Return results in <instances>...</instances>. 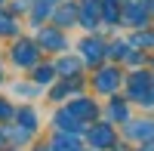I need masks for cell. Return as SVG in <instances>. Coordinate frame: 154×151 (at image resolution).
<instances>
[{
    "label": "cell",
    "instance_id": "obj_1",
    "mask_svg": "<svg viewBox=\"0 0 154 151\" xmlns=\"http://www.w3.org/2000/svg\"><path fill=\"white\" fill-rule=\"evenodd\" d=\"M16 62H19V65H31V62H34V46L31 43H19L16 46Z\"/></svg>",
    "mask_w": 154,
    "mask_h": 151
},
{
    "label": "cell",
    "instance_id": "obj_2",
    "mask_svg": "<svg viewBox=\"0 0 154 151\" xmlns=\"http://www.w3.org/2000/svg\"><path fill=\"white\" fill-rule=\"evenodd\" d=\"M93 142H96V145H105V148H108V145L114 142V136H111V130H108V127H102V130H93Z\"/></svg>",
    "mask_w": 154,
    "mask_h": 151
},
{
    "label": "cell",
    "instance_id": "obj_3",
    "mask_svg": "<svg viewBox=\"0 0 154 151\" xmlns=\"http://www.w3.org/2000/svg\"><path fill=\"white\" fill-rule=\"evenodd\" d=\"M96 16H99V6H96V3H86V6H83V28H93Z\"/></svg>",
    "mask_w": 154,
    "mask_h": 151
},
{
    "label": "cell",
    "instance_id": "obj_4",
    "mask_svg": "<svg viewBox=\"0 0 154 151\" xmlns=\"http://www.w3.org/2000/svg\"><path fill=\"white\" fill-rule=\"evenodd\" d=\"M99 49H105L99 40H86V43H83V53H86V59H99V56H102Z\"/></svg>",
    "mask_w": 154,
    "mask_h": 151
},
{
    "label": "cell",
    "instance_id": "obj_5",
    "mask_svg": "<svg viewBox=\"0 0 154 151\" xmlns=\"http://www.w3.org/2000/svg\"><path fill=\"white\" fill-rule=\"evenodd\" d=\"M74 148H77V145H74V139H65V136L56 142V151H74Z\"/></svg>",
    "mask_w": 154,
    "mask_h": 151
},
{
    "label": "cell",
    "instance_id": "obj_6",
    "mask_svg": "<svg viewBox=\"0 0 154 151\" xmlns=\"http://www.w3.org/2000/svg\"><path fill=\"white\" fill-rule=\"evenodd\" d=\"M43 43H49V46H62L65 40H62L59 34H53V31H46V34H43Z\"/></svg>",
    "mask_w": 154,
    "mask_h": 151
},
{
    "label": "cell",
    "instance_id": "obj_7",
    "mask_svg": "<svg viewBox=\"0 0 154 151\" xmlns=\"http://www.w3.org/2000/svg\"><path fill=\"white\" fill-rule=\"evenodd\" d=\"M130 133L133 136H154V123H151V127H133Z\"/></svg>",
    "mask_w": 154,
    "mask_h": 151
},
{
    "label": "cell",
    "instance_id": "obj_8",
    "mask_svg": "<svg viewBox=\"0 0 154 151\" xmlns=\"http://www.w3.org/2000/svg\"><path fill=\"white\" fill-rule=\"evenodd\" d=\"M77 68H80V62H74V59H65L59 65V71H77Z\"/></svg>",
    "mask_w": 154,
    "mask_h": 151
},
{
    "label": "cell",
    "instance_id": "obj_9",
    "mask_svg": "<svg viewBox=\"0 0 154 151\" xmlns=\"http://www.w3.org/2000/svg\"><path fill=\"white\" fill-rule=\"evenodd\" d=\"M96 83H99V90H111V86L117 83V77H99Z\"/></svg>",
    "mask_w": 154,
    "mask_h": 151
},
{
    "label": "cell",
    "instance_id": "obj_10",
    "mask_svg": "<svg viewBox=\"0 0 154 151\" xmlns=\"http://www.w3.org/2000/svg\"><path fill=\"white\" fill-rule=\"evenodd\" d=\"M74 12H77L74 6H68V9H62V12H59V22H71V19H74Z\"/></svg>",
    "mask_w": 154,
    "mask_h": 151
},
{
    "label": "cell",
    "instance_id": "obj_11",
    "mask_svg": "<svg viewBox=\"0 0 154 151\" xmlns=\"http://www.w3.org/2000/svg\"><path fill=\"white\" fill-rule=\"evenodd\" d=\"M49 77H53V68H40L37 71V80H49Z\"/></svg>",
    "mask_w": 154,
    "mask_h": 151
}]
</instances>
